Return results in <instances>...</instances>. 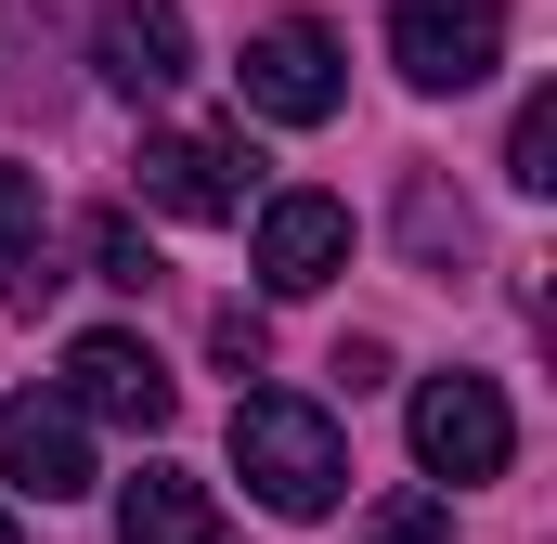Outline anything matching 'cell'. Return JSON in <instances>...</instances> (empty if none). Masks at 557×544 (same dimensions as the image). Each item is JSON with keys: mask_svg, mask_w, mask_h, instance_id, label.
<instances>
[{"mask_svg": "<svg viewBox=\"0 0 557 544\" xmlns=\"http://www.w3.org/2000/svg\"><path fill=\"white\" fill-rule=\"evenodd\" d=\"M104 78L156 104V91H182L195 78V26H182V0H104Z\"/></svg>", "mask_w": 557, "mask_h": 544, "instance_id": "9c48e42d", "label": "cell"}, {"mask_svg": "<svg viewBox=\"0 0 557 544\" xmlns=\"http://www.w3.org/2000/svg\"><path fill=\"white\" fill-rule=\"evenodd\" d=\"M65 403H78V415H104V428H143V441H156V428L182 415V390H169V363L143 350L131 324H91V337L65 350Z\"/></svg>", "mask_w": 557, "mask_h": 544, "instance_id": "52a82bcc", "label": "cell"}, {"mask_svg": "<svg viewBox=\"0 0 557 544\" xmlns=\"http://www.w3.org/2000/svg\"><path fill=\"white\" fill-rule=\"evenodd\" d=\"M350 272V208L337 195H273L260 208V285L273 298H311V285H337Z\"/></svg>", "mask_w": 557, "mask_h": 544, "instance_id": "ba28073f", "label": "cell"}, {"mask_svg": "<svg viewBox=\"0 0 557 544\" xmlns=\"http://www.w3.org/2000/svg\"><path fill=\"white\" fill-rule=\"evenodd\" d=\"M363 544H454V506L403 493V506H376V519H363Z\"/></svg>", "mask_w": 557, "mask_h": 544, "instance_id": "9a60e30c", "label": "cell"}, {"mask_svg": "<svg viewBox=\"0 0 557 544\" xmlns=\"http://www.w3.org/2000/svg\"><path fill=\"white\" fill-rule=\"evenodd\" d=\"M247 195H260L247 131H156L143 143V208H169V221H247Z\"/></svg>", "mask_w": 557, "mask_h": 544, "instance_id": "277c9868", "label": "cell"}, {"mask_svg": "<svg viewBox=\"0 0 557 544\" xmlns=\"http://www.w3.org/2000/svg\"><path fill=\"white\" fill-rule=\"evenodd\" d=\"M117 544H234V519L208 506V480H182V467H143L131 493H117Z\"/></svg>", "mask_w": 557, "mask_h": 544, "instance_id": "30bf717a", "label": "cell"}, {"mask_svg": "<svg viewBox=\"0 0 557 544\" xmlns=\"http://www.w3.org/2000/svg\"><path fill=\"white\" fill-rule=\"evenodd\" d=\"M0 480H13L26 506L91 493V415L65 403V390H13V403H0Z\"/></svg>", "mask_w": 557, "mask_h": 544, "instance_id": "8992f818", "label": "cell"}, {"mask_svg": "<svg viewBox=\"0 0 557 544\" xmlns=\"http://www.w3.org/2000/svg\"><path fill=\"white\" fill-rule=\"evenodd\" d=\"M389 65L416 91H480L506 65V0H389Z\"/></svg>", "mask_w": 557, "mask_h": 544, "instance_id": "7a4b0ae2", "label": "cell"}, {"mask_svg": "<svg viewBox=\"0 0 557 544\" xmlns=\"http://www.w3.org/2000/svg\"><path fill=\"white\" fill-rule=\"evenodd\" d=\"M78 260H91V285H131V298L169 272V260H156V234H143L131 208H91V221H78Z\"/></svg>", "mask_w": 557, "mask_h": 544, "instance_id": "7c38bea8", "label": "cell"}, {"mask_svg": "<svg viewBox=\"0 0 557 544\" xmlns=\"http://www.w3.org/2000/svg\"><path fill=\"white\" fill-rule=\"evenodd\" d=\"M0 544H26V532H13V519H0Z\"/></svg>", "mask_w": 557, "mask_h": 544, "instance_id": "e0dca14e", "label": "cell"}, {"mask_svg": "<svg viewBox=\"0 0 557 544\" xmlns=\"http://www.w3.org/2000/svg\"><path fill=\"white\" fill-rule=\"evenodd\" d=\"M234 480H247L273 519H324V506L350 493V441H337V415L298 403V390H247V403H234Z\"/></svg>", "mask_w": 557, "mask_h": 544, "instance_id": "6da1fadb", "label": "cell"}, {"mask_svg": "<svg viewBox=\"0 0 557 544\" xmlns=\"http://www.w3.org/2000/svg\"><path fill=\"white\" fill-rule=\"evenodd\" d=\"M208 350H221V363H234V376H260V350H273V324H260V311H247V298H234V311H221V324H208Z\"/></svg>", "mask_w": 557, "mask_h": 544, "instance_id": "2e32d148", "label": "cell"}, {"mask_svg": "<svg viewBox=\"0 0 557 544\" xmlns=\"http://www.w3.org/2000/svg\"><path fill=\"white\" fill-rule=\"evenodd\" d=\"M39 285H65L52 272V234H39V169L0 156V298H39Z\"/></svg>", "mask_w": 557, "mask_h": 544, "instance_id": "8fae6325", "label": "cell"}, {"mask_svg": "<svg viewBox=\"0 0 557 544\" xmlns=\"http://www.w3.org/2000/svg\"><path fill=\"white\" fill-rule=\"evenodd\" d=\"M506 182H519V195H557V91L519 104V131H506Z\"/></svg>", "mask_w": 557, "mask_h": 544, "instance_id": "4fadbf2b", "label": "cell"}, {"mask_svg": "<svg viewBox=\"0 0 557 544\" xmlns=\"http://www.w3.org/2000/svg\"><path fill=\"white\" fill-rule=\"evenodd\" d=\"M403 234H416V260H467V208H454L441 182H416V195H403Z\"/></svg>", "mask_w": 557, "mask_h": 544, "instance_id": "5bb4252c", "label": "cell"}, {"mask_svg": "<svg viewBox=\"0 0 557 544\" xmlns=\"http://www.w3.org/2000/svg\"><path fill=\"white\" fill-rule=\"evenodd\" d=\"M506 454H519V415L493 376H428L416 390V467L428 480H506Z\"/></svg>", "mask_w": 557, "mask_h": 544, "instance_id": "5b68a950", "label": "cell"}, {"mask_svg": "<svg viewBox=\"0 0 557 544\" xmlns=\"http://www.w3.org/2000/svg\"><path fill=\"white\" fill-rule=\"evenodd\" d=\"M234 78H247V118H273V131H324V118L350 104V65H337V39H324L311 13H285V26H260Z\"/></svg>", "mask_w": 557, "mask_h": 544, "instance_id": "3957f363", "label": "cell"}]
</instances>
